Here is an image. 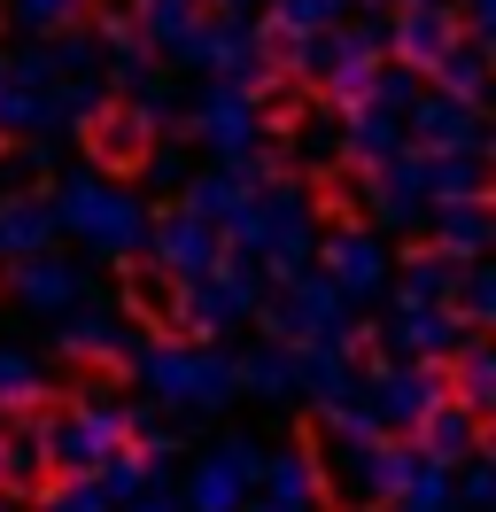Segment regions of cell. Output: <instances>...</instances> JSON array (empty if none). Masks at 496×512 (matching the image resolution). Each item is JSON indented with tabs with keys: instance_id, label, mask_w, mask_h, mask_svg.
I'll use <instances>...</instances> for the list:
<instances>
[{
	"instance_id": "cell-1",
	"label": "cell",
	"mask_w": 496,
	"mask_h": 512,
	"mask_svg": "<svg viewBox=\"0 0 496 512\" xmlns=\"http://www.w3.org/2000/svg\"><path fill=\"white\" fill-rule=\"evenodd\" d=\"M93 148H101L109 163H124V171H132V163L148 156V132H140V117H124V109H109V117L93 125Z\"/></svg>"
}]
</instances>
